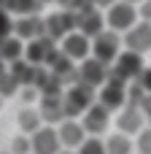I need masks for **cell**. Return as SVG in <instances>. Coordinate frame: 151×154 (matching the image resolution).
I'll list each match as a JSON object with an SVG mask.
<instances>
[{"label":"cell","mask_w":151,"mask_h":154,"mask_svg":"<svg viewBox=\"0 0 151 154\" xmlns=\"http://www.w3.org/2000/svg\"><path fill=\"white\" fill-rule=\"evenodd\" d=\"M62 100H65V114H68V119H81V116L97 103V89H92V87L76 81V84H70V87L65 89Z\"/></svg>","instance_id":"cell-1"},{"label":"cell","mask_w":151,"mask_h":154,"mask_svg":"<svg viewBox=\"0 0 151 154\" xmlns=\"http://www.w3.org/2000/svg\"><path fill=\"white\" fill-rule=\"evenodd\" d=\"M138 22H140L138 5H132V3H127V0L113 3V5L105 11V24H108V30H113V32H119V35H124L127 30H132Z\"/></svg>","instance_id":"cell-2"},{"label":"cell","mask_w":151,"mask_h":154,"mask_svg":"<svg viewBox=\"0 0 151 154\" xmlns=\"http://www.w3.org/2000/svg\"><path fill=\"white\" fill-rule=\"evenodd\" d=\"M122 51H124V41H122V35L113 32V30H105V32H100L97 38H92V57L100 60V62H105L108 68L116 62V57H119Z\"/></svg>","instance_id":"cell-3"},{"label":"cell","mask_w":151,"mask_h":154,"mask_svg":"<svg viewBox=\"0 0 151 154\" xmlns=\"http://www.w3.org/2000/svg\"><path fill=\"white\" fill-rule=\"evenodd\" d=\"M146 70V62H143V54H135V51H122L119 57H116V62L111 65V79H119V81H124V84H130V81H138L140 79V73Z\"/></svg>","instance_id":"cell-4"},{"label":"cell","mask_w":151,"mask_h":154,"mask_svg":"<svg viewBox=\"0 0 151 154\" xmlns=\"http://www.w3.org/2000/svg\"><path fill=\"white\" fill-rule=\"evenodd\" d=\"M76 30L84 32L86 38H97L100 32L108 30V24H105V11L89 5V0H86V3L76 11Z\"/></svg>","instance_id":"cell-5"},{"label":"cell","mask_w":151,"mask_h":154,"mask_svg":"<svg viewBox=\"0 0 151 154\" xmlns=\"http://www.w3.org/2000/svg\"><path fill=\"white\" fill-rule=\"evenodd\" d=\"M97 103H103L108 111H122L127 106V84L108 76V81L97 89Z\"/></svg>","instance_id":"cell-6"},{"label":"cell","mask_w":151,"mask_h":154,"mask_svg":"<svg viewBox=\"0 0 151 154\" xmlns=\"http://www.w3.org/2000/svg\"><path fill=\"white\" fill-rule=\"evenodd\" d=\"M70 32H76V14L59 8V11L46 16V38L62 43V38H68Z\"/></svg>","instance_id":"cell-7"},{"label":"cell","mask_w":151,"mask_h":154,"mask_svg":"<svg viewBox=\"0 0 151 154\" xmlns=\"http://www.w3.org/2000/svg\"><path fill=\"white\" fill-rule=\"evenodd\" d=\"M59 51H62L65 57H70V60L78 65V62H84V60L92 57V38H86L84 32L76 30V32H70L68 38H62Z\"/></svg>","instance_id":"cell-8"},{"label":"cell","mask_w":151,"mask_h":154,"mask_svg":"<svg viewBox=\"0 0 151 154\" xmlns=\"http://www.w3.org/2000/svg\"><path fill=\"white\" fill-rule=\"evenodd\" d=\"M108 73H111V68H108L105 62L95 60V57L78 62V81L86 84V87H92V89H100V87L108 81Z\"/></svg>","instance_id":"cell-9"},{"label":"cell","mask_w":151,"mask_h":154,"mask_svg":"<svg viewBox=\"0 0 151 154\" xmlns=\"http://www.w3.org/2000/svg\"><path fill=\"white\" fill-rule=\"evenodd\" d=\"M124 49L135 54H151V22H138L132 30L122 35Z\"/></svg>","instance_id":"cell-10"},{"label":"cell","mask_w":151,"mask_h":154,"mask_svg":"<svg viewBox=\"0 0 151 154\" xmlns=\"http://www.w3.org/2000/svg\"><path fill=\"white\" fill-rule=\"evenodd\" d=\"M143 125H146V114L140 111V106H132V103H127L122 111H119V116H116V127H119V133H124V135H140V130H143Z\"/></svg>","instance_id":"cell-11"},{"label":"cell","mask_w":151,"mask_h":154,"mask_svg":"<svg viewBox=\"0 0 151 154\" xmlns=\"http://www.w3.org/2000/svg\"><path fill=\"white\" fill-rule=\"evenodd\" d=\"M32 138V154H59L65 146H62V141H59V133H57V127H51V125H43L35 135H30Z\"/></svg>","instance_id":"cell-12"},{"label":"cell","mask_w":151,"mask_h":154,"mask_svg":"<svg viewBox=\"0 0 151 154\" xmlns=\"http://www.w3.org/2000/svg\"><path fill=\"white\" fill-rule=\"evenodd\" d=\"M14 35L22 38L24 43L35 41V38H43L46 35V16H22V19H14Z\"/></svg>","instance_id":"cell-13"},{"label":"cell","mask_w":151,"mask_h":154,"mask_svg":"<svg viewBox=\"0 0 151 154\" xmlns=\"http://www.w3.org/2000/svg\"><path fill=\"white\" fill-rule=\"evenodd\" d=\"M108 122H111V111H108L103 103H95V106L81 116V125H84L86 135H95V138H100V135L108 130Z\"/></svg>","instance_id":"cell-14"},{"label":"cell","mask_w":151,"mask_h":154,"mask_svg":"<svg viewBox=\"0 0 151 154\" xmlns=\"http://www.w3.org/2000/svg\"><path fill=\"white\" fill-rule=\"evenodd\" d=\"M38 111H41V116H43V125H51V127H54V125H62V122L68 119L62 95H49V97H41Z\"/></svg>","instance_id":"cell-15"},{"label":"cell","mask_w":151,"mask_h":154,"mask_svg":"<svg viewBox=\"0 0 151 154\" xmlns=\"http://www.w3.org/2000/svg\"><path fill=\"white\" fill-rule=\"evenodd\" d=\"M57 133H59V141L65 149H78L84 141H86V130L81 125V119H65L62 125H57Z\"/></svg>","instance_id":"cell-16"},{"label":"cell","mask_w":151,"mask_h":154,"mask_svg":"<svg viewBox=\"0 0 151 154\" xmlns=\"http://www.w3.org/2000/svg\"><path fill=\"white\" fill-rule=\"evenodd\" d=\"M24 49H27V43H24L22 38L8 35L5 41H0V60H3L5 65H14V62L24 60Z\"/></svg>","instance_id":"cell-17"},{"label":"cell","mask_w":151,"mask_h":154,"mask_svg":"<svg viewBox=\"0 0 151 154\" xmlns=\"http://www.w3.org/2000/svg\"><path fill=\"white\" fill-rule=\"evenodd\" d=\"M16 122H19L22 135H35V133L43 127V116H41V111H38V108H32V106H24V108L19 111Z\"/></svg>","instance_id":"cell-18"},{"label":"cell","mask_w":151,"mask_h":154,"mask_svg":"<svg viewBox=\"0 0 151 154\" xmlns=\"http://www.w3.org/2000/svg\"><path fill=\"white\" fill-rule=\"evenodd\" d=\"M14 19H22V16H38L43 11V3L41 0H5L3 5Z\"/></svg>","instance_id":"cell-19"},{"label":"cell","mask_w":151,"mask_h":154,"mask_svg":"<svg viewBox=\"0 0 151 154\" xmlns=\"http://www.w3.org/2000/svg\"><path fill=\"white\" fill-rule=\"evenodd\" d=\"M8 70H11V76H14L22 87H35V79H38V65H32V62H27V60H19V62L8 65Z\"/></svg>","instance_id":"cell-20"},{"label":"cell","mask_w":151,"mask_h":154,"mask_svg":"<svg viewBox=\"0 0 151 154\" xmlns=\"http://www.w3.org/2000/svg\"><path fill=\"white\" fill-rule=\"evenodd\" d=\"M132 149H135V143H132V138L124 135V133H113V135H108V141H105V152L108 154H132Z\"/></svg>","instance_id":"cell-21"},{"label":"cell","mask_w":151,"mask_h":154,"mask_svg":"<svg viewBox=\"0 0 151 154\" xmlns=\"http://www.w3.org/2000/svg\"><path fill=\"white\" fill-rule=\"evenodd\" d=\"M16 92H22V84L11 76V70H5V73L0 76V97H11V95H16Z\"/></svg>","instance_id":"cell-22"},{"label":"cell","mask_w":151,"mask_h":154,"mask_svg":"<svg viewBox=\"0 0 151 154\" xmlns=\"http://www.w3.org/2000/svg\"><path fill=\"white\" fill-rule=\"evenodd\" d=\"M76 152L78 154H108L105 152V141H103V138H95V135H89Z\"/></svg>","instance_id":"cell-23"},{"label":"cell","mask_w":151,"mask_h":154,"mask_svg":"<svg viewBox=\"0 0 151 154\" xmlns=\"http://www.w3.org/2000/svg\"><path fill=\"white\" fill-rule=\"evenodd\" d=\"M11 154H32V138L30 135H16L11 141Z\"/></svg>","instance_id":"cell-24"},{"label":"cell","mask_w":151,"mask_h":154,"mask_svg":"<svg viewBox=\"0 0 151 154\" xmlns=\"http://www.w3.org/2000/svg\"><path fill=\"white\" fill-rule=\"evenodd\" d=\"M8 35H14V16L5 8H0V41H5Z\"/></svg>","instance_id":"cell-25"},{"label":"cell","mask_w":151,"mask_h":154,"mask_svg":"<svg viewBox=\"0 0 151 154\" xmlns=\"http://www.w3.org/2000/svg\"><path fill=\"white\" fill-rule=\"evenodd\" d=\"M135 149L140 154H151V127H143V130H140V135H138V141H135Z\"/></svg>","instance_id":"cell-26"},{"label":"cell","mask_w":151,"mask_h":154,"mask_svg":"<svg viewBox=\"0 0 151 154\" xmlns=\"http://www.w3.org/2000/svg\"><path fill=\"white\" fill-rule=\"evenodd\" d=\"M138 87H140L146 95H151V65L143 70V73H140V79H138Z\"/></svg>","instance_id":"cell-27"},{"label":"cell","mask_w":151,"mask_h":154,"mask_svg":"<svg viewBox=\"0 0 151 154\" xmlns=\"http://www.w3.org/2000/svg\"><path fill=\"white\" fill-rule=\"evenodd\" d=\"M38 97H41V92H38L35 87H22V100H24L27 106H30V103H35Z\"/></svg>","instance_id":"cell-28"},{"label":"cell","mask_w":151,"mask_h":154,"mask_svg":"<svg viewBox=\"0 0 151 154\" xmlns=\"http://www.w3.org/2000/svg\"><path fill=\"white\" fill-rule=\"evenodd\" d=\"M138 14H140V22H151V0H143L138 5Z\"/></svg>","instance_id":"cell-29"},{"label":"cell","mask_w":151,"mask_h":154,"mask_svg":"<svg viewBox=\"0 0 151 154\" xmlns=\"http://www.w3.org/2000/svg\"><path fill=\"white\" fill-rule=\"evenodd\" d=\"M113 3H119V0H89V5H95V8H100V11H108Z\"/></svg>","instance_id":"cell-30"},{"label":"cell","mask_w":151,"mask_h":154,"mask_svg":"<svg viewBox=\"0 0 151 154\" xmlns=\"http://www.w3.org/2000/svg\"><path fill=\"white\" fill-rule=\"evenodd\" d=\"M5 70H8V65H5V62H3V60H0V76H3V73H5Z\"/></svg>","instance_id":"cell-31"},{"label":"cell","mask_w":151,"mask_h":154,"mask_svg":"<svg viewBox=\"0 0 151 154\" xmlns=\"http://www.w3.org/2000/svg\"><path fill=\"white\" fill-rule=\"evenodd\" d=\"M59 154H78V152H73V149H62Z\"/></svg>","instance_id":"cell-32"},{"label":"cell","mask_w":151,"mask_h":154,"mask_svg":"<svg viewBox=\"0 0 151 154\" xmlns=\"http://www.w3.org/2000/svg\"><path fill=\"white\" fill-rule=\"evenodd\" d=\"M127 3H132V5H140V3H143V0H127Z\"/></svg>","instance_id":"cell-33"},{"label":"cell","mask_w":151,"mask_h":154,"mask_svg":"<svg viewBox=\"0 0 151 154\" xmlns=\"http://www.w3.org/2000/svg\"><path fill=\"white\" fill-rule=\"evenodd\" d=\"M41 3H57V0H41Z\"/></svg>","instance_id":"cell-34"},{"label":"cell","mask_w":151,"mask_h":154,"mask_svg":"<svg viewBox=\"0 0 151 154\" xmlns=\"http://www.w3.org/2000/svg\"><path fill=\"white\" fill-rule=\"evenodd\" d=\"M0 154H11V152H0Z\"/></svg>","instance_id":"cell-35"}]
</instances>
